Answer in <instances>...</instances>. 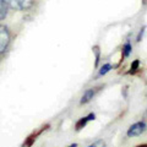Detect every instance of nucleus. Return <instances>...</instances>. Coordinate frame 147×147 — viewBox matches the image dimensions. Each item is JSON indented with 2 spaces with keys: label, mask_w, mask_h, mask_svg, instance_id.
<instances>
[{
  "label": "nucleus",
  "mask_w": 147,
  "mask_h": 147,
  "mask_svg": "<svg viewBox=\"0 0 147 147\" xmlns=\"http://www.w3.org/2000/svg\"><path fill=\"white\" fill-rule=\"evenodd\" d=\"M7 7L13 10H27L33 5V0H3Z\"/></svg>",
  "instance_id": "obj_1"
},
{
  "label": "nucleus",
  "mask_w": 147,
  "mask_h": 147,
  "mask_svg": "<svg viewBox=\"0 0 147 147\" xmlns=\"http://www.w3.org/2000/svg\"><path fill=\"white\" fill-rule=\"evenodd\" d=\"M10 44V32L5 26L0 25V55L6 50Z\"/></svg>",
  "instance_id": "obj_2"
},
{
  "label": "nucleus",
  "mask_w": 147,
  "mask_h": 147,
  "mask_svg": "<svg viewBox=\"0 0 147 147\" xmlns=\"http://www.w3.org/2000/svg\"><path fill=\"white\" fill-rule=\"evenodd\" d=\"M145 130H146V123H144V121L135 123V124H132V125L129 127V130H127V136H129V137L139 136V135H141Z\"/></svg>",
  "instance_id": "obj_3"
},
{
  "label": "nucleus",
  "mask_w": 147,
  "mask_h": 147,
  "mask_svg": "<svg viewBox=\"0 0 147 147\" xmlns=\"http://www.w3.org/2000/svg\"><path fill=\"white\" fill-rule=\"evenodd\" d=\"M96 92H97V88H91V90H87V91L85 92V94L82 96V98H81V104L90 102V100H91L92 98H93V96L96 94Z\"/></svg>",
  "instance_id": "obj_4"
},
{
  "label": "nucleus",
  "mask_w": 147,
  "mask_h": 147,
  "mask_svg": "<svg viewBox=\"0 0 147 147\" xmlns=\"http://www.w3.org/2000/svg\"><path fill=\"white\" fill-rule=\"evenodd\" d=\"M92 119H94V114H90L88 117H85V118H82L81 120H80L79 123L76 124V129H77V130H80V129H82V127H84V126H85L86 124L88 123L90 120H92Z\"/></svg>",
  "instance_id": "obj_5"
},
{
  "label": "nucleus",
  "mask_w": 147,
  "mask_h": 147,
  "mask_svg": "<svg viewBox=\"0 0 147 147\" xmlns=\"http://www.w3.org/2000/svg\"><path fill=\"white\" fill-rule=\"evenodd\" d=\"M6 12H7L6 4L4 3L3 0H0V20H3V18L6 16Z\"/></svg>",
  "instance_id": "obj_6"
},
{
  "label": "nucleus",
  "mask_w": 147,
  "mask_h": 147,
  "mask_svg": "<svg viewBox=\"0 0 147 147\" xmlns=\"http://www.w3.org/2000/svg\"><path fill=\"white\" fill-rule=\"evenodd\" d=\"M110 69H112V66H110V64H104V65L100 67V70H99V72H98V75L99 76H103V75H105Z\"/></svg>",
  "instance_id": "obj_7"
},
{
  "label": "nucleus",
  "mask_w": 147,
  "mask_h": 147,
  "mask_svg": "<svg viewBox=\"0 0 147 147\" xmlns=\"http://www.w3.org/2000/svg\"><path fill=\"white\" fill-rule=\"evenodd\" d=\"M130 52H131V44H130V43H126V44L123 47V55H124V58L129 57Z\"/></svg>",
  "instance_id": "obj_8"
},
{
  "label": "nucleus",
  "mask_w": 147,
  "mask_h": 147,
  "mask_svg": "<svg viewBox=\"0 0 147 147\" xmlns=\"http://www.w3.org/2000/svg\"><path fill=\"white\" fill-rule=\"evenodd\" d=\"M87 147H105V144H104V141L102 140H99L97 142H94V144H92L90 146H87Z\"/></svg>",
  "instance_id": "obj_9"
},
{
  "label": "nucleus",
  "mask_w": 147,
  "mask_h": 147,
  "mask_svg": "<svg viewBox=\"0 0 147 147\" xmlns=\"http://www.w3.org/2000/svg\"><path fill=\"white\" fill-rule=\"evenodd\" d=\"M137 66H139V60H135L134 65H131V71H132V72H135V70L137 69Z\"/></svg>",
  "instance_id": "obj_10"
},
{
  "label": "nucleus",
  "mask_w": 147,
  "mask_h": 147,
  "mask_svg": "<svg viewBox=\"0 0 147 147\" xmlns=\"http://www.w3.org/2000/svg\"><path fill=\"white\" fill-rule=\"evenodd\" d=\"M67 147H77V144H74V145H70V146H67Z\"/></svg>",
  "instance_id": "obj_11"
}]
</instances>
